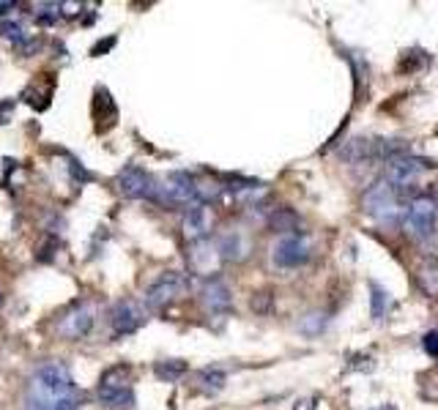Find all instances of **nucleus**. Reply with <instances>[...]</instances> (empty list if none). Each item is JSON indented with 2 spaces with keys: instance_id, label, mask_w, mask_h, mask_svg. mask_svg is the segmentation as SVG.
I'll return each instance as SVG.
<instances>
[{
  "instance_id": "nucleus-1",
  "label": "nucleus",
  "mask_w": 438,
  "mask_h": 410,
  "mask_svg": "<svg viewBox=\"0 0 438 410\" xmlns=\"http://www.w3.org/2000/svg\"><path fill=\"white\" fill-rule=\"evenodd\" d=\"M25 405L28 410H77L80 391L63 361H41L28 378L25 386Z\"/></svg>"
},
{
  "instance_id": "nucleus-2",
  "label": "nucleus",
  "mask_w": 438,
  "mask_h": 410,
  "mask_svg": "<svg viewBox=\"0 0 438 410\" xmlns=\"http://www.w3.org/2000/svg\"><path fill=\"white\" fill-rule=\"evenodd\" d=\"M96 400L104 410H132L134 408V383L132 369L124 364H115L101 372L96 386Z\"/></svg>"
},
{
  "instance_id": "nucleus-3",
  "label": "nucleus",
  "mask_w": 438,
  "mask_h": 410,
  "mask_svg": "<svg viewBox=\"0 0 438 410\" xmlns=\"http://www.w3.org/2000/svg\"><path fill=\"white\" fill-rule=\"evenodd\" d=\"M362 211L367 217H373V219L389 224V221H395L397 217H403V211H400V194L392 189L386 181H376L362 194Z\"/></svg>"
},
{
  "instance_id": "nucleus-4",
  "label": "nucleus",
  "mask_w": 438,
  "mask_h": 410,
  "mask_svg": "<svg viewBox=\"0 0 438 410\" xmlns=\"http://www.w3.org/2000/svg\"><path fill=\"white\" fill-rule=\"evenodd\" d=\"M436 200L433 197H416L408 203V208L403 211V230L414 241H428L436 233Z\"/></svg>"
},
{
  "instance_id": "nucleus-5",
  "label": "nucleus",
  "mask_w": 438,
  "mask_h": 410,
  "mask_svg": "<svg viewBox=\"0 0 438 410\" xmlns=\"http://www.w3.org/2000/svg\"><path fill=\"white\" fill-rule=\"evenodd\" d=\"M197 184L195 175H189L184 170L170 173L164 181H159V205H170V208H189L197 203Z\"/></svg>"
},
{
  "instance_id": "nucleus-6",
  "label": "nucleus",
  "mask_w": 438,
  "mask_h": 410,
  "mask_svg": "<svg viewBox=\"0 0 438 410\" xmlns=\"http://www.w3.org/2000/svg\"><path fill=\"white\" fill-rule=\"evenodd\" d=\"M430 170V164L425 159H414V156H397V159H389L386 161V184L397 194H408L414 189L422 175Z\"/></svg>"
},
{
  "instance_id": "nucleus-7",
  "label": "nucleus",
  "mask_w": 438,
  "mask_h": 410,
  "mask_svg": "<svg viewBox=\"0 0 438 410\" xmlns=\"http://www.w3.org/2000/svg\"><path fill=\"white\" fill-rule=\"evenodd\" d=\"M118 189L129 200H148L159 205V181L140 164H126L118 173Z\"/></svg>"
},
{
  "instance_id": "nucleus-8",
  "label": "nucleus",
  "mask_w": 438,
  "mask_h": 410,
  "mask_svg": "<svg viewBox=\"0 0 438 410\" xmlns=\"http://www.w3.org/2000/svg\"><path fill=\"white\" fill-rule=\"evenodd\" d=\"M94 323H96L94 304H88V301H74V304L58 317L55 331L61 334L63 339L77 342V339H85V337L94 331Z\"/></svg>"
},
{
  "instance_id": "nucleus-9",
  "label": "nucleus",
  "mask_w": 438,
  "mask_h": 410,
  "mask_svg": "<svg viewBox=\"0 0 438 410\" xmlns=\"http://www.w3.org/2000/svg\"><path fill=\"white\" fill-rule=\"evenodd\" d=\"M189 287H192V282H189L187 274L164 271V274H159L157 279L148 284V290H146V304H148L151 309H162V307L173 304L176 298H181Z\"/></svg>"
},
{
  "instance_id": "nucleus-10",
  "label": "nucleus",
  "mask_w": 438,
  "mask_h": 410,
  "mask_svg": "<svg viewBox=\"0 0 438 410\" xmlns=\"http://www.w3.org/2000/svg\"><path fill=\"white\" fill-rule=\"evenodd\" d=\"M313 257V244L304 233H290V235H282L280 241L274 244L271 249V260L277 268H302L307 260Z\"/></svg>"
},
{
  "instance_id": "nucleus-11",
  "label": "nucleus",
  "mask_w": 438,
  "mask_h": 410,
  "mask_svg": "<svg viewBox=\"0 0 438 410\" xmlns=\"http://www.w3.org/2000/svg\"><path fill=\"white\" fill-rule=\"evenodd\" d=\"M146 323V309L132 301V298H124L113 307L110 312V325H113V337L121 339V337H129L134 331H140V325Z\"/></svg>"
},
{
  "instance_id": "nucleus-12",
  "label": "nucleus",
  "mask_w": 438,
  "mask_h": 410,
  "mask_svg": "<svg viewBox=\"0 0 438 410\" xmlns=\"http://www.w3.org/2000/svg\"><path fill=\"white\" fill-rule=\"evenodd\" d=\"M187 257H189L192 271L200 274V277H211V274H217V265L222 263V257H219V252H217V244H211V238L192 241Z\"/></svg>"
},
{
  "instance_id": "nucleus-13",
  "label": "nucleus",
  "mask_w": 438,
  "mask_h": 410,
  "mask_svg": "<svg viewBox=\"0 0 438 410\" xmlns=\"http://www.w3.org/2000/svg\"><path fill=\"white\" fill-rule=\"evenodd\" d=\"M200 301H203V309L209 315H227L230 307H233V295H230V287L222 282L219 277L209 279L200 290Z\"/></svg>"
},
{
  "instance_id": "nucleus-14",
  "label": "nucleus",
  "mask_w": 438,
  "mask_h": 410,
  "mask_svg": "<svg viewBox=\"0 0 438 410\" xmlns=\"http://www.w3.org/2000/svg\"><path fill=\"white\" fill-rule=\"evenodd\" d=\"M214 244H217V252L225 263H241V260L250 257V249H252L250 238H247L244 233H236V230L222 233Z\"/></svg>"
},
{
  "instance_id": "nucleus-15",
  "label": "nucleus",
  "mask_w": 438,
  "mask_h": 410,
  "mask_svg": "<svg viewBox=\"0 0 438 410\" xmlns=\"http://www.w3.org/2000/svg\"><path fill=\"white\" fill-rule=\"evenodd\" d=\"M340 159L359 164V161H370L378 159V140H367V137H353L340 148Z\"/></svg>"
},
{
  "instance_id": "nucleus-16",
  "label": "nucleus",
  "mask_w": 438,
  "mask_h": 410,
  "mask_svg": "<svg viewBox=\"0 0 438 410\" xmlns=\"http://www.w3.org/2000/svg\"><path fill=\"white\" fill-rule=\"evenodd\" d=\"M184 233H187L192 241H200V238H209V208L195 203L189 205L187 214H184V221H181Z\"/></svg>"
},
{
  "instance_id": "nucleus-17",
  "label": "nucleus",
  "mask_w": 438,
  "mask_h": 410,
  "mask_svg": "<svg viewBox=\"0 0 438 410\" xmlns=\"http://www.w3.org/2000/svg\"><path fill=\"white\" fill-rule=\"evenodd\" d=\"M266 224L274 230V233H280V235H290V233H299V214L296 211H290V208H274L271 214H269V219Z\"/></svg>"
},
{
  "instance_id": "nucleus-18",
  "label": "nucleus",
  "mask_w": 438,
  "mask_h": 410,
  "mask_svg": "<svg viewBox=\"0 0 438 410\" xmlns=\"http://www.w3.org/2000/svg\"><path fill=\"white\" fill-rule=\"evenodd\" d=\"M225 383H227V372H225L222 367H203V369L197 372V388L206 391V394L222 391Z\"/></svg>"
},
{
  "instance_id": "nucleus-19",
  "label": "nucleus",
  "mask_w": 438,
  "mask_h": 410,
  "mask_svg": "<svg viewBox=\"0 0 438 410\" xmlns=\"http://www.w3.org/2000/svg\"><path fill=\"white\" fill-rule=\"evenodd\" d=\"M187 361L181 358H164V361H157L154 364V375H157L162 383H176L187 375Z\"/></svg>"
},
{
  "instance_id": "nucleus-20",
  "label": "nucleus",
  "mask_w": 438,
  "mask_h": 410,
  "mask_svg": "<svg viewBox=\"0 0 438 410\" xmlns=\"http://www.w3.org/2000/svg\"><path fill=\"white\" fill-rule=\"evenodd\" d=\"M61 3H38L36 6V22L38 25H44V28H50V25H58V20H61Z\"/></svg>"
},
{
  "instance_id": "nucleus-21",
  "label": "nucleus",
  "mask_w": 438,
  "mask_h": 410,
  "mask_svg": "<svg viewBox=\"0 0 438 410\" xmlns=\"http://www.w3.org/2000/svg\"><path fill=\"white\" fill-rule=\"evenodd\" d=\"M370 312H373V320H383L386 315V307H389V295L381 284H370Z\"/></svg>"
},
{
  "instance_id": "nucleus-22",
  "label": "nucleus",
  "mask_w": 438,
  "mask_h": 410,
  "mask_svg": "<svg viewBox=\"0 0 438 410\" xmlns=\"http://www.w3.org/2000/svg\"><path fill=\"white\" fill-rule=\"evenodd\" d=\"M419 287L428 295L438 298V265H422L419 268Z\"/></svg>"
},
{
  "instance_id": "nucleus-23",
  "label": "nucleus",
  "mask_w": 438,
  "mask_h": 410,
  "mask_svg": "<svg viewBox=\"0 0 438 410\" xmlns=\"http://www.w3.org/2000/svg\"><path fill=\"white\" fill-rule=\"evenodd\" d=\"M0 36H3V38H8V41H14V47L25 44V38H28L25 28H22L20 22H14V20H6V22L0 25Z\"/></svg>"
},
{
  "instance_id": "nucleus-24",
  "label": "nucleus",
  "mask_w": 438,
  "mask_h": 410,
  "mask_svg": "<svg viewBox=\"0 0 438 410\" xmlns=\"http://www.w3.org/2000/svg\"><path fill=\"white\" fill-rule=\"evenodd\" d=\"M323 325H326V315L313 312V315H307L302 323H299V331H302V334H310V337H315V334H320V331H323Z\"/></svg>"
},
{
  "instance_id": "nucleus-25",
  "label": "nucleus",
  "mask_w": 438,
  "mask_h": 410,
  "mask_svg": "<svg viewBox=\"0 0 438 410\" xmlns=\"http://www.w3.org/2000/svg\"><path fill=\"white\" fill-rule=\"evenodd\" d=\"M66 161H69V173H71V181H74V184H80V186H83V184L94 181V175L85 170V164H83V161H77L74 156H66Z\"/></svg>"
},
{
  "instance_id": "nucleus-26",
  "label": "nucleus",
  "mask_w": 438,
  "mask_h": 410,
  "mask_svg": "<svg viewBox=\"0 0 438 410\" xmlns=\"http://www.w3.org/2000/svg\"><path fill=\"white\" fill-rule=\"evenodd\" d=\"M55 252H58V235H47L44 244L38 247V252H36V260L38 263H50L55 257Z\"/></svg>"
},
{
  "instance_id": "nucleus-27",
  "label": "nucleus",
  "mask_w": 438,
  "mask_h": 410,
  "mask_svg": "<svg viewBox=\"0 0 438 410\" xmlns=\"http://www.w3.org/2000/svg\"><path fill=\"white\" fill-rule=\"evenodd\" d=\"M271 301H274V295L266 290V293H255V298H252V309L255 312H260V315H266L269 309H271Z\"/></svg>"
},
{
  "instance_id": "nucleus-28",
  "label": "nucleus",
  "mask_w": 438,
  "mask_h": 410,
  "mask_svg": "<svg viewBox=\"0 0 438 410\" xmlns=\"http://www.w3.org/2000/svg\"><path fill=\"white\" fill-rule=\"evenodd\" d=\"M422 345H425V350H428V356L438 358V331H430V334H425Z\"/></svg>"
},
{
  "instance_id": "nucleus-29",
  "label": "nucleus",
  "mask_w": 438,
  "mask_h": 410,
  "mask_svg": "<svg viewBox=\"0 0 438 410\" xmlns=\"http://www.w3.org/2000/svg\"><path fill=\"white\" fill-rule=\"evenodd\" d=\"M115 47V36H110V38H104V41H99L94 47V55L99 58V55H104V52H110Z\"/></svg>"
},
{
  "instance_id": "nucleus-30",
  "label": "nucleus",
  "mask_w": 438,
  "mask_h": 410,
  "mask_svg": "<svg viewBox=\"0 0 438 410\" xmlns=\"http://www.w3.org/2000/svg\"><path fill=\"white\" fill-rule=\"evenodd\" d=\"M11 8H17V3H0V17H3V14H8Z\"/></svg>"
},
{
  "instance_id": "nucleus-31",
  "label": "nucleus",
  "mask_w": 438,
  "mask_h": 410,
  "mask_svg": "<svg viewBox=\"0 0 438 410\" xmlns=\"http://www.w3.org/2000/svg\"><path fill=\"white\" fill-rule=\"evenodd\" d=\"M376 410H397L395 405H381V408H376Z\"/></svg>"
},
{
  "instance_id": "nucleus-32",
  "label": "nucleus",
  "mask_w": 438,
  "mask_h": 410,
  "mask_svg": "<svg viewBox=\"0 0 438 410\" xmlns=\"http://www.w3.org/2000/svg\"><path fill=\"white\" fill-rule=\"evenodd\" d=\"M0 307H3V295H0Z\"/></svg>"
}]
</instances>
